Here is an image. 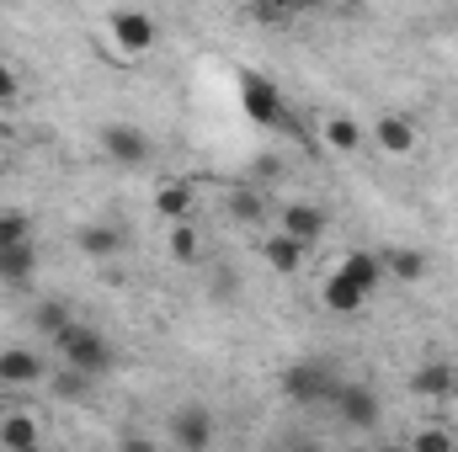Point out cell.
Listing matches in <instances>:
<instances>
[{"mask_svg":"<svg viewBox=\"0 0 458 452\" xmlns=\"http://www.w3.org/2000/svg\"><path fill=\"white\" fill-rule=\"evenodd\" d=\"M171 255L176 261H198V229L187 219H176V229H171Z\"/></svg>","mask_w":458,"mask_h":452,"instance_id":"d4e9b609","label":"cell"},{"mask_svg":"<svg viewBox=\"0 0 458 452\" xmlns=\"http://www.w3.org/2000/svg\"><path fill=\"white\" fill-rule=\"evenodd\" d=\"M250 16H256L261 27H288V21L299 16V5H293V0H256Z\"/></svg>","mask_w":458,"mask_h":452,"instance_id":"7402d4cb","label":"cell"},{"mask_svg":"<svg viewBox=\"0 0 458 452\" xmlns=\"http://www.w3.org/2000/svg\"><path fill=\"white\" fill-rule=\"evenodd\" d=\"M240 107H245V117H250L256 128H283V133H299V138H304V128L288 113V96H283L267 75H256V70L240 75Z\"/></svg>","mask_w":458,"mask_h":452,"instance_id":"6da1fadb","label":"cell"},{"mask_svg":"<svg viewBox=\"0 0 458 452\" xmlns=\"http://www.w3.org/2000/svg\"><path fill=\"white\" fill-rule=\"evenodd\" d=\"M326 213L315 208V203H288L283 208V234H293V239H304V245H315L320 234H326Z\"/></svg>","mask_w":458,"mask_h":452,"instance_id":"30bf717a","label":"cell"},{"mask_svg":"<svg viewBox=\"0 0 458 452\" xmlns=\"http://www.w3.org/2000/svg\"><path fill=\"white\" fill-rule=\"evenodd\" d=\"M454 399H458V389H454Z\"/></svg>","mask_w":458,"mask_h":452,"instance_id":"f546056e","label":"cell"},{"mask_svg":"<svg viewBox=\"0 0 458 452\" xmlns=\"http://www.w3.org/2000/svg\"><path fill=\"white\" fill-rule=\"evenodd\" d=\"M32 272H38V250H32V239H21V245H0V282L21 288V282H32Z\"/></svg>","mask_w":458,"mask_h":452,"instance_id":"8fae6325","label":"cell"},{"mask_svg":"<svg viewBox=\"0 0 458 452\" xmlns=\"http://www.w3.org/2000/svg\"><path fill=\"white\" fill-rule=\"evenodd\" d=\"M113 38L128 48V54H144L155 43V21L144 11H113Z\"/></svg>","mask_w":458,"mask_h":452,"instance_id":"ba28073f","label":"cell"},{"mask_svg":"<svg viewBox=\"0 0 458 452\" xmlns=\"http://www.w3.org/2000/svg\"><path fill=\"white\" fill-rule=\"evenodd\" d=\"M43 378V356L38 351H27V346H5L0 351V383H38Z\"/></svg>","mask_w":458,"mask_h":452,"instance_id":"9c48e42d","label":"cell"},{"mask_svg":"<svg viewBox=\"0 0 458 452\" xmlns=\"http://www.w3.org/2000/svg\"><path fill=\"white\" fill-rule=\"evenodd\" d=\"M32 325H38L43 336H59V331L70 325V309H64L59 298H48V304H38V309H32Z\"/></svg>","mask_w":458,"mask_h":452,"instance_id":"603a6c76","label":"cell"},{"mask_svg":"<svg viewBox=\"0 0 458 452\" xmlns=\"http://www.w3.org/2000/svg\"><path fill=\"white\" fill-rule=\"evenodd\" d=\"M331 405H336L346 431H378V421H384V405H378V394L368 383H342Z\"/></svg>","mask_w":458,"mask_h":452,"instance_id":"277c9868","label":"cell"},{"mask_svg":"<svg viewBox=\"0 0 458 452\" xmlns=\"http://www.w3.org/2000/svg\"><path fill=\"white\" fill-rule=\"evenodd\" d=\"M54 346H59V362H70V367H81V372H91V378H102L107 367H113V346L97 336L91 325H64L59 336H54Z\"/></svg>","mask_w":458,"mask_h":452,"instance_id":"7a4b0ae2","label":"cell"},{"mask_svg":"<svg viewBox=\"0 0 458 452\" xmlns=\"http://www.w3.org/2000/svg\"><path fill=\"white\" fill-rule=\"evenodd\" d=\"M416 448L421 452H454V431H443V426H432V431H416Z\"/></svg>","mask_w":458,"mask_h":452,"instance_id":"4316f807","label":"cell"},{"mask_svg":"<svg viewBox=\"0 0 458 452\" xmlns=\"http://www.w3.org/2000/svg\"><path fill=\"white\" fill-rule=\"evenodd\" d=\"M384 272H389L394 282H421V277H427V255H421V250H389V255H384Z\"/></svg>","mask_w":458,"mask_h":452,"instance_id":"d6986e66","label":"cell"},{"mask_svg":"<svg viewBox=\"0 0 458 452\" xmlns=\"http://www.w3.org/2000/svg\"><path fill=\"white\" fill-rule=\"evenodd\" d=\"M171 442L187 452H203L208 442H214V415L203 410V405H182V410H171Z\"/></svg>","mask_w":458,"mask_h":452,"instance_id":"8992f818","label":"cell"},{"mask_svg":"<svg viewBox=\"0 0 458 452\" xmlns=\"http://www.w3.org/2000/svg\"><path fill=\"white\" fill-rule=\"evenodd\" d=\"M21 239H32V219L16 208H0V245H21Z\"/></svg>","mask_w":458,"mask_h":452,"instance_id":"cb8c5ba5","label":"cell"},{"mask_svg":"<svg viewBox=\"0 0 458 452\" xmlns=\"http://www.w3.org/2000/svg\"><path fill=\"white\" fill-rule=\"evenodd\" d=\"M102 155L117 160V165H144V160L155 155V144H149V133H144V128L107 122V128H102Z\"/></svg>","mask_w":458,"mask_h":452,"instance_id":"5b68a950","label":"cell"},{"mask_svg":"<svg viewBox=\"0 0 458 452\" xmlns=\"http://www.w3.org/2000/svg\"><path fill=\"white\" fill-rule=\"evenodd\" d=\"M326 144L336 149V155H357L362 149V128H357V117H326Z\"/></svg>","mask_w":458,"mask_h":452,"instance_id":"ac0fdd59","label":"cell"},{"mask_svg":"<svg viewBox=\"0 0 458 452\" xmlns=\"http://www.w3.org/2000/svg\"><path fill=\"white\" fill-rule=\"evenodd\" d=\"M0 448H11V452H32L38 448V421L32 415H0Z\"/></svg>","mask_w":458,"mask_h":452,"instance_id":"2e32d148","label":"cell"},{"mask_svg":"<svg viewBox=\"0 0 458 452\" xmlns=\"http://www.w3.org/2000/svg\"><path fill=\"white\" fill-rule=\"evenodd\" d=\"M91 394V372H81V367H59L54 372V399H86Z\"/></svg>","mask_w":458,"mask_h":452,"instance_id":"44dd1931","label":"cell"},{"mask_svg":"<svg viewBox=\"0 0 458 452\" xmlns=\"http://www.w3.org/2000/svg\"><path fill=\"white\" fill-rule=\"evenodd\" d=\"M336 372H331V362H293L288 372H283V394L293 399V405H304V410H320V405H331L336 399Z\"/></svg>","mask_w":458,"mask_h":452,"instance_id":"3957f363","label":"cell"},{"mask_svg":"<svg viewBox=\"0 0 458 452\" xmlns=\"http://www.w3.org/2000/svg\"><path fill=\"white\" fill-rule=\"evenodd\" d=\"M454 389H458V372L448 362H421V367L411 372V394H421V399H432V405L454 399Z\"/></svg>","mask_w":458,"mask_h":452,"instance_id":"52a82bcc","label":"cell"},{"mask_svg":"<svg viewBox=\"0 0 458 452\" xmlns=\"http://www.w3.org/2000/svg\"><path fill=\"white\" fill-rule=\"evenodd\" d=\"M320 298H326V309H331V314H357V309L368 304V293H362L352 277H342V272L326 282V293H320Z\"/></svg>","mask_w":458,"mask_h":452,"instance_id":"5bb4252c","label":"cell"},{"mask_svg":"<svg viewBox=\"0 0 458 452\" xmlns=\"http://www.w3.org/2000/svg\"><path fill=\"white\" fill-rule=\"evenodd\" d=\"M192 203H198V192H192L187 181H165V187L155 192V208H160L171 224H176V219H187V213H192Z\"/></svg>","mask_w":458,"mask_h":452,"instance_id":"e0dca14e","label":"cell"},{"mask_svg":"<svg viewBox=\"0 0 458 452\" xmlns=\"http://www.w3.org/2000/svg\"><path fill=\"white\" fill-rule=\"evenodd\" d=\"M229 213H234L240 224H256V219L267 213V203H261L256 192H234V197H229Z\"/></svg>","mask_w":458,"mask_h":452,"instance_id":"484cf974","label":"cell"},{"mask_svg":"<svg viewBox=\"0 0 458 452\" xmlns=\"http://www.w3.org/2000/svg\"><path fill=\"white\" fill-rule=\"evenodd\" d=\"M293 5H299V11H310V5H326V0H293Z\"/></svg>","mask_w":458,"mask_h":452,"instance_id":"f1b7e54d","label":"cell"},{"mask_svg":"<svg viewBox=\"0 0 458 452\" xmlns=\"http://www.w3.org/2000/svg\"><path fill=\"white\" fill-rule=\"evenodd\" d=\"M342 277H352L362 293H373V288L384 282V261H378L373 250H352V255L342 261Z\"/></svg>","mask_w":458,"mask_h":452,"instance_id":"9a60e30c","label":"cell"},{"mask_svg":"<svg viewBox=\"0 0 458 452\" xmlns=\"http://www.w3.org/2000/svg\"><path fill=\"white\" fill-rule=\"evenodd\" d=\"M21 96V80H16V70L11 64H0V107H11Z\"/></svg>","mask_w":458,"mask_h":452,"instance_id":"83f0119b","label":"cell"},{"mask_svg":"<svg viewBox=\"0 0 458 452\" xmlns=\"http://www.w3.org/2000/svg\"><path fill=\"white\" fill-rule=\"evenodd\" d=\"M304 250H310V245H304V239H293V234H272V239L261 245L267 266H272V272H283V277H293V272L304 266Z\"/></svg>","mask_w":458,"mask_h":452,"instance_id":"4fadbf2b","label":"cell"},{"mask_svg":"<svg viewBox=\"0 0 458 452\" xmlns=\"http://www.w3.org/2000/svg\"><path fill=\"white\" fill-rule=\"evenodd\" d=\"M75 245L86 250V255H117V245H123V234L107 224H86L81 234H75Z\"/></svg>","mask_w":458,"mask_h":452,"instance_id":"ffe728a7","label":"cell"},{"mask_svg":"<svg viewBox=\"0 0 458 452\" xmlns=\"http://www.w3.org/2000/svg\"><path fill=\"white\" fill-rule=\"evenodd\" d=\"M373 138H378V149H384V155H411V149H416V128H411V117H400V113L378 117Z\"/></svg>","mask_w":458,"mask_h":452,"instance_id":"7c38bea8","label":"cell"}]
</instances>
